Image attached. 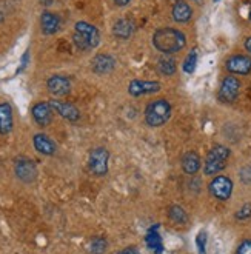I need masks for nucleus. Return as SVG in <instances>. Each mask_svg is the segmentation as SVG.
I'll return each instance as SVG.
<instances>
[{
  "mask_svg": "<svg viewBox=\"0 0 251 254\" xmlns=\"http://www.w3.org/2000/svg\"><path fill=\"white\" fill-rule=\"evenodd\" d=\"M154 48L164 54H174L185 48L187 36L176 28H160L153 34Z\"/></svg>",
  "mask_w": 251,
  "mask_h": 254,
  "instance_id": "1",
  "label": "nucleus"
},
{
  "mask_svg": "<svg viewBox=\"0 0 251 254\" xmlns=\"http://www.w3.org/2000/svg\"><path fill=\"white\" fill-rule=\"evenodd\" d=\"M72 40L74 45L80 51H90L99 47L100 34L99 29L88 23V22H77L74 25V34H72Z\"/></svg>",
  "mask_w": 251,
  "mask_h": 254,
  "instance_id": "2",
  "label": "nucleus"
},
{
  "mask_svg": "<svg viewBox=\"0 0 251 254\" xmlns=\"http://www.w3.org/2000/svg\"><path fill=\"white\" fill-rule=\"evenodd\" d=\"M171 117V105L165 99L151 100L145 108V122L148 127L157 128L165 125Z\"/></svg>",
  "mask_w": 251,
  "mask_h": 254,
  "instance_id": "3",
  "label": "nucleus"
},
{
  "mask_svg": "<svg viewBox=\"0 0 251 254\" xmlns=\"http://www.w3.org/2000/svg\"><path fill=\"white\" fill-rule=\"evenodd\" d=\"M231 151L230 148L224 145H216L210 149V153L206 154L205 165H203V173L206 176H214L219 171H222L225 168V163L230 157Z\"/></svg>",
  "mask_w": 251,
  "mask_h": 254,
  "instance_id": "4",
  "label": "nucleus"
},
{
  "mask_svg": "<svg viewBox=\"0 0 251 254\" xmlns=\"http://www.w3.org/2000/svg\"><path fill=\"white\" fill-rule=\"evenodd\" d=\"M108 162H110V153L107 148L97 146L91 149L90 159H88V165H90V171L97 176L103 177L108 173Z\"/></svg>",
  "mask_w": 251,
  "mask_h": 254,
  "instance_id": "5",
  "label": "nucleus"
},
{
  "mask_svg": "<svg viewBox=\"0 0 251 254\" xmlns=\"http://www.w3.org/2000/svg\"><path fill=\"white\" fill-rule=\"evenodd\" d=\"M211 196L220 202H227L233 194V182L227 176H217L208 185Z\"/></svg>",
  "mask_w": 251,
  "mask_h": 254,
  "instance_id": "6",
  "label": "nucleus"
},
{
  "mask_svg": "<svg viewBox=\"0 0 251 254\" xmlns=\"http://www.w3.org/2000/svg\"><path fill=\"white\" fill-rule=\"evenodd\" d=\"M14 173L19 181L25 184H31L37 179V167L31 159L20 157L14 163Z\"/></svg>",
  "mask_w": 251,
  "mask_h": 254,
  "instance_id": "7",
  "label": "nucleus"
},
{
  "mask_svg": "<svg viewBox=\"0 0 251 254\" xmlns=\"http://www.w3.org/2000/svg\"><path fill=\"white\" fill-rule=\"evenodd\" d=\"M241 91V82L234 76H228L222 80L219 88V100L224 103H233L239 96Z\"/></svg>",
  "mask_w": 251,
  "mask_h": 254,
  "instance_id": "8",
  "label": "nucleus"
},
{
  "mask_svg": "<svg viewBox=\"0 0 251 254\" xmlns=\"http://www.w3.org/2000/svg\"><path fill=\"white\" fill-rule=\"evenodd\" d=\"M50 105L51 108L61 116L62 119L68 122H77L80 119V111L79 108H76L72 103L69 102H63V100H59V99H53L50 100Z\"/></svg>",
  "mask_w": 251,
  "mask_h": 254,
  "instance_id": "9",
  "label": "nucleus"
},
{
  "mask_svg": "<svg viewBox=\"0 0 251 254\" xmlns=\"http://www.w3.org/2000/svg\"><path fill=\"white\" fill-rule=\"evenodd\" d=\"M225 68L231 74H241V76H247L251 72V57L244 54H236L231 56L225 62Z\"/></svg>",
  "mask_w": 251,
  "mask_h": 254,
  "instance_id": "10",
  "label": "nucleus"
},
{
  "mask_svg": "<svg viewBox=\"0 0 251 254\" xmlns=\"http://www.w3.org/2000/svg\"><path fill=\"white\" fill-rule=\"evenodd\" d=\"M160 91V83L154 80H131L128 85V93L134 97H140L145 94H154Z\"/></svg>",
  "mask_w": 251,
  "mask_h": 254,
  "instance_id": "11",
  "label": "nucleus"
},
{
  "mask_svg": "<svg viewBox=\"0 0 251 254\" xmlns=\"http://www.w3.org/2000/svg\"><path fill=\"white\" fill-rule=\"evenodd\" d=\"M53 111L54 110L51 108L50 102H37L31 108V114H33L34 122L42 128L48 127L53 122Z\"/></svg>",
  "mask_w": 251,
  "mask_h": 254,
  "instance_id": "12",
  "label": "nucleus"
},
{
  "mask_svg": "<svg viewBox=\"0 0 251 254\" xmlns=\"http://www.w3.org/2000/svg\"><path fill=\"white\" fill-rule=\"evenodd\" d=\"M47 88L53 96L62 97L71 91V82L65 76H51L47 82Z\"/></svg>",
  "mask_w": 251,
  "mask_h": 254,
  "instance_id": "13",
  "label": "nucleus"
},
{
  "mask_svg": "<svg viewBox=\"0 0 251 254\" xmlns=\"http://www.w3.org/2000/svg\"><path fill=\"white\" fill-rule=\"evenodd\" d=\"M33 145H34V149L42 154V156H54L56 154V143L53 142V139L50 136H47V134L43 132H37L34 134L33 137Z\"/></svg>",
  "mask_w": 251,
  "mask_h": 254,
  "instance_id": "14",
  "label": "nucleus"
},
{
  "mask_svg": "<svg viewBox=\"0 0 251 254\" xmlns=\"http://www.w3.org/2000/svg\"><path fill=\"white\" fill-rule=\"evenodd\" d=\"M116 66V61H114V57L110 56V54H105V53H102V54H96L93 57V61H91V69L96 72V74H108L114 69Z\"/></svg>",
  "mask_w": 251,
  "mask_h": 254,
  "instance_id": "15",
  "label": "nucleus"
},
{
  "mask_svg": "<svg viewBox=\"0 0 251 254\" xmlns=\"http://www.w3.org/2000/svg\"><path fill=\"white\" fill-rule=\"evenodd\" d=\"M40 28H42V33L45 36H53L61 29V19H59V16L54 12H50V11L42 12Z\"/></svg>",
  "mask_w": 251,
  "mask_h": 254,
  "instance_id": "16",
  "label": "nucleus"
},
{
  "mask_svg": "<svg viewBox=\"0 0 251 254\" xmlns=\"http://www.w3.org/2000/svg\"><path fill=\"white\" fill-rule=\"evenodd\" d=\"M171 16L177 23H188L193 17V9L185 0H176L171 9Z\"/></svg>",
  "mask_w": 251,
  "mask_h": 254,
  "instance_id": "17",
  "label": "nucleus"
},
{
  "mask_svg": "<svg viewBox=\"0 0 251 254\" xmlns=\"http://www.w3.org/2000/svg\"><path fill=\"white\" fill-rule=\"evenodd\" d=\"M160 225H153L145 234V244L153 254H162L164 253V242H162V236L159 233Z\"/></svg>",
  "mask_w": 251,
  "mask_h": 254,
  "instance_id": "18",
  "label": "nucleus"
},
{
  "mask_svg": "<svg viewBox=\"0 0 251 254\" xmlns=\"http://www.w3.org/2000/svg\"><path fill=\"white\" fill-rule=\"evenodd\" d=\"M12 125H14L12 108L8 102H2L0 103V134H2V136L9 134L12 129Z\"/></svg>",
  "mask_w": 251,
  "mask_h": 254,
  "instance_id": "19",
  "label": "nucleus"
},
{
  "mask_svg": "<svg viewBox=\"0 0 251 254\" xmlns=\"http://www.w3.org/2000/svg\"><path fill=\"white\" fill-rule=\"evenodd\" d=\"M132 33H134V23H132L129 19H119L114 26H113V34L116 39H121V40H126L132 36Z\"/></svg>",
  "mask_w": 251,
  "mask_h": 254,
  "instance_id": "20",
  "label": "nucleus"
},
{
  "mask_svg": "<svg viewBox=\"0 0 251 254\" xmlns=\"http://www.w3.org/2000/svg\"><path fill=\"white\" fill-rule=\"evenodd\" d=\"M182 170L187 174H196L200 170V157L194 151H188L182 157Z\"/></svg>",
  "mask_w": 251,
  "mask_h": 254,
  "instance_id": "21",
  "label": "nucleus"
},
{
  "mask_svg": "<svg viewBox=\"0 0 251 254\" xmlns=\"http://www.w3.org/2000/svg\"><path fill=\"white\" fill-rule=\"evenodd\" d=\"M157 69L160 74H164V76H173V74L176 72V61L170 56V54H165V56H162L159 59V62H157Z\"/></svg>",
  "mask_w": 251,
  "mask_h": 254,
  "instance_id": "22",
  "label": "nucleus"
},
{
  "mask_svg": "<svg viewBox=\"0 0 251 254\" xmlns=\"http://www.w3.org/2000/svg\"><path fill=\"white\" fill-rule=\"evenodd\" d=\"M168 216L176 225H185V223L188 222V216H187L185 210L179 205H171L168 208Z\"/></svg>",
  "mask_w": 251,
  "mask_h": 254,
  "instance_id": "23",
  "label": "nucleus"
},
{
  "mask_svg": "<svg viewBox=\"0 0 251 254\" xmlns=\"http://www.w3.org/2000/svg\"><path fill=\"white\" fill-rule=\"evenodd\" d=\"M108 248V242L105 237H93L90 244H88V250L91 254H103Z\"/></svg>",
  "mask_w": 251,
  "mask_h": 254,
  "instance_id": "24",
  "label": "nucleus"
},
{
  "mask_svg": "<svg viewBox=\"0 0 251 254\" xmlns=\"http://www.w3.org/2000/svg\"><path fill=\"white\" fill-rule=\"evenodd\" d=\"M196 66H197V50L194 48V50H191L188 53V56L185 57V61L182 64V69L187 74H193Z\"/></svg>",
  "mask_w": 251,
  "mask_h": 254,
  "instance_id": "25",
  "label": "nucleus"
},
{
  "mask_svg": "<svg viewBox=\"0 0 251 254\" xmlns=\"http://www.w3.org/2000/svg\"><path fill=\"white\" fill-rule=\"evenodd\" d=\"M208 234H206L205 230H200L196 234V248L199 251V254H206V242H208Z\"/></svg>",
  "mask_w": 251,
  "mask_h": 254,
  "instance_id": "26",
  "label": "nucleus"
},
{
  "mask_svg": "<svg viewBox=\"0 0 251 254\" xmlns=\"http://www.w3.org/2000/svg\"><path fill=\"white\" fill-rule=\"evenodd\" d=\"M234 254H251V241H248V239H247V241L241 242Z\"/></svg>",
  "mask_w": 251,
  "mask_h": 254,
  "instance_id": "27",
  "label": "nucleus"
},
{
  "mask_svg": "<svg viewBox=\"0 0 251 254\" xmlns=\"http://www.w3.org/2000/svg\"><path fill=\"white\" fill-rule=\"evenodd\" d=\"M28 62H29V51L26 50L25 51V54L22 56V61H20V68L17 69V72L16 74H19V72H22L25 68H26V65H28Z\"/></svg>",
  "mask_w": 251,
  "mask_h": 254,
  "instance_id": "28",
  "label": "nucleus"
},
{
  "mask_svg": "<svg viewBox=\"0 0 251 254\" xmlns=\"http://www.w3.org/2000/svg\"><path fill=\"white\" fill-rule=\"evenodd\" d=\"M116 254H140V251H139L137 247H126V248L121 250L119 253H116Z\"/></svg>",
  "mask_w": 251,
  "mask_h": 254,
  "instance_id": "29",
  "label": "nucleus"
},
{
  "mask_svg": "<svg viewBox=\"0 0 251 254\" xmlns=\"http://www.w3.org/2000/svg\"><path fill=\"white\" fill-rule=\"evenodd\" d=\"M250 214H251V205H245L242 210L238 213V217L239 219H244V217H248Z\"/></svg>",
  "mask_w": 251,
  "mask_h": 254,
  "instance_id": "30",
  "label": "nucleus"
},
{
  "mask_svg": "<svg viewBox=\"0 0 251 254\" xmlns=\"http://www.w3.org/2000/svg\"><path fill=\"white\" fill-rule=\"evenodd\" d=\"M113 2H114L116 6H126L131 2V0H113Z\"/></svg>",
  "mask_w": 251,
  "mask_h": 254,
  "instance_id": "31",
  "label": "nucleus"
},
{
  "mask_svg": "<svg viewBox=\"0 0 251 254\" xmlns=\"http://www.w3.org/2000/svg\"><path fill=\"white\" fill-rule=\"evenodd\" d=\"M244 47H245V50L251 54V37H247L245 39V42H244Z\"/></svg>",
  "mask_w": 251,
  "mask_h": 254,
  "instance_id": "32",
  "label": "nucleus"
},
{
  "mask_svg": "<svg viewBox=\"0 0 251 254\" xmlns=\"http://www.w3.org/2000/svg\"><path fill=\"white\" fill-rule=\"evenodd\" d=\"M53 2H54V0H40V3H42L43 6H50Z\"/></svg>",
  "mask_w": 251,
  "mask_h": 254,
  "instance_id": "33",
  "label": "nucleus"
},
{
  "mask_svg": "<svg viewBox=\"0 0 251 254\" xmlns=\"http://www.w3.org/2000/svg\"><path fill=\"white\" fill-rule=\"evenodd\" d=\"M193 2H194V3H199V5H200V3L203 2V0H193Z\"/></svg>",
  "mask_w": 251,
  "mask_h": 254,
  "instance_id": "34",
  "label": "nucleus"
},
{
  "mask_svg": "<svg viewBox=\"0 0 251 254\" xmlns=\"http://www.w3.org/2000/svg\"><path fill=\"white\" fill-rule=\"evenodd\" d=\"M213 2H220V0H213Z\"/></svg>",
  "mask_w": 251,
  "mask_h": 254,
  "instance_id": "35",
  "label": "nucleus"
},
{
  "mask_svg": "<svg viewBox=\"0 0 251 254\" xmlns=\"http://www.w3.org/2000/svg\"><path fill=\"white\" fill-rule=\"evenodd\" d=\"M250 20H251V11H250Z\"/></svg>",
  "mask_w": 251,
  "mask_h": 254,
  "instance_id": "36",
  "label": "nucleus"
}]
</instances>
